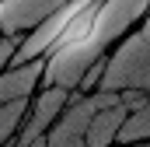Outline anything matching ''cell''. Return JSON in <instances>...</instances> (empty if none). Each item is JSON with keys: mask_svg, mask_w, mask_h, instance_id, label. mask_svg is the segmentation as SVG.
Instances as JSON below:
<instances>
[{"mask_svg": "<svg viewBox=\"0 0 150 147\" xmlns=\"http://www.w3.org/2000/svg\"><path fill=\"white\" fill-rule=\"evenodd\" d=\"M140 140H150V91H147V98L133 109V116L122 126V137H119V144H140Z\"/></svg>", "mask_w": 150, "mask_h": 147, "instance_id": "obj_6", "label": "cell"}, {"mask_svg": "<svg viewBox=\"0 0 150 147\" xmlns=\"http://www.w3.org/2000/svg\"><path fill=\"white\" fill-rule=\"evenodd\" d=\"M119 147H150V140H140V144H119Z\"/></svg>", "mask_w": 150, "mask_h": 147, "instance_id": "obj_8", "label": "cell"}, {"mask_svg": "<svg viewBox=\"0 0 150 147\" xmlns=\"http://www.w3.org/2000/svg\"><path fill=\"white\" fill-rule=\"evenodd\" d=\"M28 112H32V98H11V102H4V109H0V140H4V147H11L18 140Z\"/></svg>", "mask_w": 150, "mask_h": 147, "instance_id": "obj_5", "label": "cell"}, {"mask_svg": "<svg viewBox=\"0 0 150 147\" xmlns=\"http://www.w3.org/2000/svg\"><path fill=\"white\" fill-rule=\"evenodd\" d=\"M101 91H150V14L105 60Z\"/></svg>", "mask_w": 150, "mask_h": 147, "instance_id": "obj_1", "label": "cell"}, {"mask_svg": "<svg viewBox=\"0 0 150 147\" xmlns=\"http://www.w3.org/2000/svg\"><path fill=\"white\" fill-rule=\"evenodd\" d=\"M70 0H4V35H25L38 28L49 14H56Z\"/></svg>", "mask_w": 150, "mask_h": 147, "instance_id": "obj_3", "label": "cell"}, {"mask_svg": "<svg viewBox=\"0 0 150 147\" xmlns=\"http://www.w3.org/2000/svg\"><path fill=\"white\" fill-rule=\"evenodd\" d=\"M42 88H45V56L4 67V77H0V98L4 102H11V98H35Z\"/></svg>", "mask_w": 150, "mask_h": 147, "instance_id": "obj_4", "label": "cell"}, {"mask_svg": "<svg viewBox=\"0 0 150 147\" xmlns=\"http://www.w3.org/2000/svg\"><path fill=\"white\" fill-rule=\"evenodd\" d=\"M28 147H49V140L42 137V140H35V144H28Z\"/></svg>", "mask_w": 150, "mask_h": 147, "instance_id": "obj_9", "label": "cell"}, {"mask_svg": "<svg viewBox=\"0 0 150 147\" xmlns=\"http://www.w3.org/2000/svg\"><path fill=\"white\" fill-rule=\"evenodd\" d=\"M70 98H74V91H70V88L45 84L35 98H32V112H28V119H25V126H21L18 140H14L11 147H28V144H35V140H42V137L56 126V119L63 116V109L70 105Z\"/></svg>", "mask_w": 150, "mask_h": 147, "instance_id": "obj_2", "label": "cell"}, {"mask_svg": "<svg viewBox=\"0 0 150 147\" xmlns=\"http://www.w3.org/2000/svg\"><path fill=\"white\" fill-rule=\"evenodd\" d=\"M18 49H21V35H4V46H0V63H4V67H11V63H14V56H18Z\"/></svg>", "mask_w": 150, "mask_h": 147, "instance_id": "obj_7", "label": "cell"}]
</instances>
